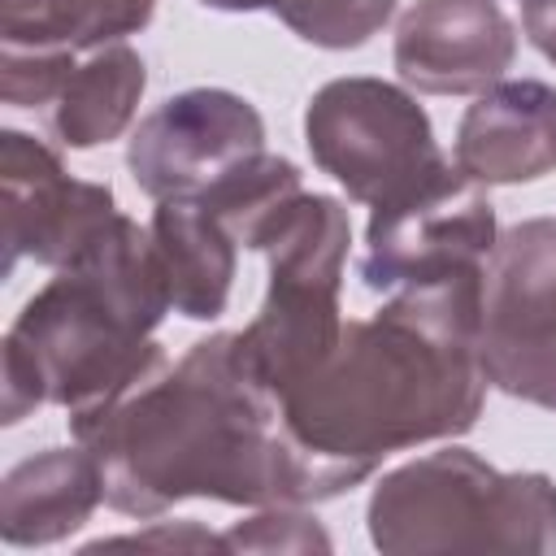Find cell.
I'll return each mask as SVG.
<instances>
[{"label": "cell", "instance_id": "1", "mask_svg": "<svg viewBox=\"0 0 556 556\" xmlns=\"http://www.w3.org/2000/svg\"><path fill=\"white\" fill-rule=\"evenodd\" d=\"M70 434L100 460L104 504L139 521L182 500L265 508L352 491L287 434L278 395L256 382L239 352V330H217L191 343L182 361H161Z\"/></svg>", "mask_w": 556, "mask_h": 556}, {"label": "cell", "instance_id": "2", "mask_svg": "<svg viewBox=\"0 0 556 556\" xmlns=\"http://www.w3.org/2000/svg\"><path fill=\"white\" fill-rule=\"evenodd\" d=\"M478 274L395 291L374 317L343 321L330 356L282 400L287 434L348 486L391 452L473 430L486 374L478 365Z\"/></svg>", "mask_w": 556, "mask_h": 556}, {"label": "cell", "instance_id": "3", "mask_svg": "<svg viewBox=\"0 0 556 556\" xmlns=\"http://www.w3.org/2000/svg\"><path fill=\"white\" fill-rule=\"evenodd\" d=\"M174 313L152 230L113 213L13 317L0 343V421L17 426L39 404L70 413V430L100 417L165 348L152 339Z\"/></svg>", "mask_w": 556, "mask_h": 556}, {"label": "cell", "instance_id": "4", "mask_svg": "<svg viewBox=\"0 0 556 556\" xmlns=\"http://www.w3.org/2000/svg\"><path fill=\"white\" fill-rule=\"evenodd\" d=\"M369 543L417 552H539L556 556V482L534 469L504 473L469 447H439L395 465L369 491Z\"/></svg>", "mask_w": 556, "mask_h": 556}, {"label": "cell", "instance_id": "5", "mask_svg": "<svg viewBox=\"0 0 556 556\" xmlns=\"http://www.w3.org/2000/svg\"><path fill=\"white\" fill-rule=\"evenodd\" d=\"M269 282L256 317L239 330V352L269 395H287L313 374L343 334V269L352 252V217L343 200L295 191L256 235Z\"/></svg>", "mask_w": 556, "mask_h": 556}, {"label": "cell", "instance_id": "6", "mask_svg": "<svg viewBox=\"0 0 556 556\" xmlns=\"http://www.w3.org/2000/svg\"><path fill=\"white\" fill-rule=\"evenodd\" d=\"M304 143L313 165L365 208H382L452 165L417 96L369 74L330 78L313 91Z\"/></svg>", "mask_w": 556, "mask_h": 556}, {"label": "cell", "instance_id": "7", "mask_svg": "<svg viewBox=\"0 0 556 556\" xmlns=\"http://www.w3.org/2000/svg\"><path fill=\"white\" fill-rule=\"evenodd\" d=\"M478 365L495 391L556 413V217L500 230L478 287Z\"/></svg>", "mask_w": 556, "mask_h": 556}, {"label": "cell", "instance_id": "8", "mask_svg": "<svg viewBox=\"0 0 556 556\" xmlns=\"http://www.w3.org/2000/svg\"><path fill=\"white\" fill-rule=\"evenodd\" d=\"M500 239L495 204L456 161L417 191L369 208L356 278L369 291L430 287L478 274Z\"/></svg>", "mask_w": 556, "mask_h": 556}, {"label": "cell", "instance_id": "9", "mask_svg": "<svg viewBox=\"0 0 556 556\" xmlns=\"http://www.w3.org/2000/svg\"><path fill=\"white\" fill-rule=\"evenodd\" d=\"M265 152V117L226 87H187L161 100L126 139V169L148 200L204 195Z\"/></svg>", "mask_w": 556, "mask_h": 556}, {"label": "cell", "instance_id": "10", "mask_svg": "<svg viewBox=\"0 0 556 556\" xmlns=\"http://www.w3.org/2000/svg\"><path fill=\"white\" fill-rule=\"evenodd\" d=\"M0 213L9 278L17 261L48 269L70 265L117 213V200L109 182L74 178L43 139L26 130H0Z\"/></svg>", "mask_w": 556, "mask_h": 556}, {"label": "cell", "instance_id": "11", "mask_svg": "<svg viewBox=\"0 0 556 556\" xmlns=\"http://www.w3.org/2000/svg\"><path fill=\"white\" fill-rule=\"evenodd\" d=\"M513 56L517 22L500 0H417L395 22V74L426 96H478L513 70Z\"/></svg>", "mask_w": 556, "mask_h": 556}, {"label": "cell", "instance_id": "12", "mask_svg": "<svg viewBox=\"0 0 556 556\" xmlns=\"http://www.w3.org/2000/svg\"><path fill=\"white\" fill-rule=\"evenodd\" d=\"M452 161L482 187L534 182L556 169V87L500 78L460 113Z\"/></svg>", "mask_w": 556, "mask_h": 556}, {"label": "cell", "instance_id": "13", "mask_svg": "<svg viewBox=\"0 0 556 556\" xmlns=\"http://www.w3.org/2000/svg\"><path fill=\"white\" fill-rule=\"evenodd\" d=\"M104 504L100 460L74 447H43L17 460L0 482V539L9 547H48L78 534Z\"/></svg>", "mask_w": 556, "mask_h": 556}, {"label": "cell", "instance_id": "14", "mask_svg": "<svg viewBox=\"0 0 556 556\" xmlns=\"http://www.w3.org/2000/svg\"><path fill=\"white\" fill-rule=\"evenodd\" d=\"M148 230L174 313L187 321H217L235 287V265H239L235 235L195 195L156 200Z\"/></svg>", "mask_w": 556, "mask_h": 556}, {"label": "cell", "instance_id": "15", "mask_svg": "<svg viewBox=\"0 0 556 556\" xmlns=\"http://www.w3.org/2000/svg\"><path fill=\"white\" fill-rule=\"evenodd\" d=\"M143 87H148V65L126 39L78 52L61 91L43 109L52 139L74 152L122 139L139 113Z\"/></svg>", "mask_w": 556, "mask_h": 556}, {"label": "cell", "instance_id": "16", "mask_svg": "<svg viewBox=\"0 0 556 556\" xmlns=\"http://www.w3.org/2000/svg\"><path fill=\"white\" fill-rule=\"evenodd\" d=\"M156 0H0V43L35 52H91L139 35Z\"/></svg>", "mask_w": 556, "mask_h": 556}, {"label": "cell", "instance_id": "17", "mask_svg": "<svg viewBox=\"0 0 556 556\" xmlns=\"http://www.w3.org/2000/svg\"><path fill=\"white\" fill-rule=\"evenodd\" d=\"M304 191L300 165L274 152H261L252 161H243L239 169H230L222 182H213L204 195H195L230 235L239 248H252L256 235L265 230V222L295 195Z\"/></svg>", "mask_w": 556, "mask_h": 556}, {"label": "cell", "instance_id": "18", "mask_svg": "<svg viewBox=\"0 0 556 556\" xmlns=\"http://www.w3.org/2000/svg\"><path fill=\"white\" fill-rule=\"evenodd\" d=\"M395 13V0H282L278 4V22L326 52H348L369 43Z\"/></svg>", "mask_w": 556, "mask_h": 556}, {"label": "cell", "instance_id": "19", "mask_svg": "<svg viewBox=\"0 0 556 556\" xmlns=\"http://www.w3.org/2000/svg\"><path fill=\"white\" fill-rule=\"evenodd\" d=\"M226 552H278V556H313L330 552L326 526L304 513V504H265L248 521H235L226 534Z\"/></svg>", "mask_w": 556, "mask_h": 556}, {"label": "cell", "instance_id": "20", "mask_svg": "<svg viewBox=\"0 0 556 556\" xmlns=\"http://www.w3.org/2000/svg\"><path fill=\"white\" fill-rule=\"evenodd\" d=\"M104 547H139V552H226V539L195 526V521H152L148 530L135 534H113V539H96L83 552H104Z\"/></svg>", "mask_w": 556, "mask_h": 556}, {"label": "cell", "instance_id": "21", "mask_svg": "<svg viewBox=\"0 0 556 556\" xmlns=\"http://www.w3.org/2000/svg\"><path fill=\"white\" fill-rule=\"evenodd\" d=\"M521 30L556 65V0H526L521 4Z\"/></svg>", "mask_w": 556, "mask_h": 556}, {"label": "cell", "instance_id": "22", "mask_svg": "<svg viewBox=\"0 0 556 556\" xmlns=\"http://www.w3.org/2000/svg\"><path fill=\"white\" fill-rule=\"evenodd\" d=\"M204 9H217V13H278L282 0H195Z\"/></svg>", "mask_w": 556, "mask_h": 556}, {"label": "cell", "instance_id": "23", "mask_svg": "<svg viewBox=\"0 0 556 556\" xmlns=\"http://www.w3.org/2000/svg\"><path fill=\"white\" fill-rule=\"evenodd\" d=\"M521 4H526V0H521Z\"/></svg>", "mask_w": 556, "mask_h": 556}]
</instances>
